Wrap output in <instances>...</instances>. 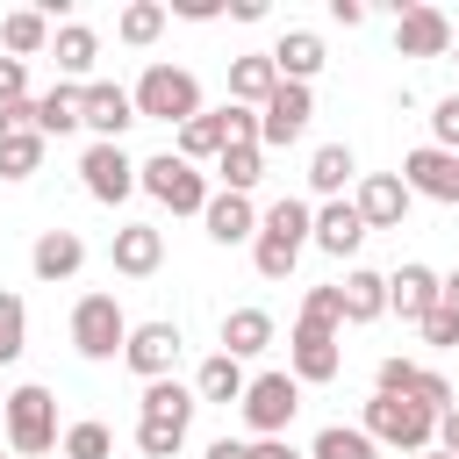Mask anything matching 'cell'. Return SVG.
Instances as JSON below:
<instances>
[{
	"instance_id": "6da1fadb",
	"label": "cell",
	"mask_w": 459,
	"mask_h": 459,
	"mask_svg": "<svg viewBox=\"0 0 459 459\" xmlns=\"http://www.w3.org/2000/svg\"><path fill=\"white\" fill-rule=\"evenodd\" d=\"M308 237H316L308 201H273V208L258 215V251H251V258H258V273H265V280H287Z\"/></svg>"
},
{
	"instance_id": "7a4b0ae2",
	"label": "cell",
	"mask_w": 459,
	"mask_h": 459,
	"mask_svg": "<svg viewBox=\"0 0 459 459\" xmlns=\"http://www.w3.org/2000/svg\"><path fill=\"white\" fill-rule=\"evenodd\" d=\"M373 445H394V452H430L437 445V416L409 394H373L366 402V423H359Z\"/></svg>"
},
{
	"instance_id": "3957f363",
	"label": "cell",
	"mask_w": 459,
	"mask_h": 459,
	"mask_svg": "<svg viewBox=\"0 0 459 459\" xmlns=\"http://www.w3.org/2000/svg\"><path fill=\"white\" fill-rule=\"evenodd\" d=\"M201 115V79L179 72V65H143L136 79V122H194Z\"/></svg>"
},
{
	"instance_id": "277c9868",
	"label": "cell",
	"mask_w": 459,
	"mask_h": 459,
	"mask_svg": "<svg viewBox=\"0 0 459 459\" xmlns=\"http://www.w3.org/2000/svg\"><path fill=\"white\" fill-rule=\"evenodd\" d=\"M136 186L151 194V201H165L172 215H201L208 208V179L179 158V151H158V158H143L136 165Z\"/></svg>"
},
{
	"instance_id": "5b68a950",
	"label": "cell",
	"mask_w": 459,
	"mask_h": 459,
	"mask_svg": "<svg viewBox=\"0 0 459 459\" xmlns=\"http://www.w3.org/2000/svg\"><path fill=\"white\" fill-rule=\"evenodd\" d=\"M7 445L22 459H36V452L57 445V394L50 387H14L7 394Z\"/></svg>"
},
{
	"instance_id": "8992f818",
	"label": "cell",
	"mask_w": 459,
	"mask_h": 459,
	"mask_svg": "<svg viewBox=\"0 0 459 459\" xmlns=\"http://www.w3.org/2000/svg\"><path fill=\"white\" fill-rule=\"evenodd\" d=\"M72 344H79V359H115V351L129 344L122 301H115V294H86V301L72 308Z\"/></svg>"
},
{
	"instance_id": "52a82bcc",
	"label": "cell",
	"mask_w": 459,
	"mask_h": 459,
	"mask_svg": "<svg viewBox=\"0 0 459 459\" xmlns=\"http://www.w3.org/2000/svg\"><path fill=\"white\" fill-rule=\"evenodd\" d=\"M237 409H244V423H251L258 437H280V430L294 423V409H301V380H294V373H258Z\"/></svg>"
},
{
	"instance_id": "ba28073f",
	"label": "cell",
	"mask_w": 459,
	"mask_h": 459,
	"mask_svg": "<svg viewBox=\"0 0 459 459\" xmlns=\"http://www.w3.org/2000/svg\"><path fill=\"white\" fill-rule=\"evenodd\" d=\"M308 115H316V100H308V86H294V79H280V86H273V100L258 108V151H280V143H294V136L308 129Z\"/></svg>"
},
{
	"instance_id": "9c48e42d",
	"label": "cell",
	"mask_w": 459,
	"mask_h": 459,
	"mask_svg": "<svg viewBox=\"0 0 459 459\" xmlns=\"http://www.w3.org/2000/svg\"><path fill=\"white\" fill-rule=\"evenodd\" d=\"M380 394H409V402H423L430 416H445L452 409V387H445V373H430V366H416V359H380Z\"/></svg>"
},
{
	"instance_id": "30bf717a",
	"label": "cell",
	"mask_w": 459,
	"mask_h": 459,
	"mask_svg": "<svg viewBox=\"0 0 459 459\" xmlns=\"http://www.w3.org/2000/svg\"><path fill=\"white\" fill-rule=\"evenodd\" d=\"M402 186L423 194V201H459V151H437V143L409 151L402 158Z\"/></svg>"
},
{
	"instance_id": "8fae6325",
	"label": "cell",
	"mask_w": 459,
	"mask_h": 459,
	"mask_svg": "<svg viewBox=\"0 0 459 459\" xmlns=\"http://www.w3.org/2000/svg\"><path fill=\"white\" fill-rule=\"evenodd\" d=\"M122 359L143 373V380H172V359H179V323H136L129 330V344H122Z\"/></svg>"
},
{
	"instance_id": "7c38bea8",
	"label": "cell",
	"mask_w": 459,
	"mask_h": 459,
	"mask_svg": "<svg viewBox=\"0 0 459 459\" xmlns=\"http://www.w3.org/2000/svg\"><path fill=\"white\" fill-rule=\"evenodd\" d=\"M79 179H86V194H93V201H108V208H115V201L136 186V165H129V151H122V143H93V151L79 158Z\"/></svg>"
},
{
	"instance_id": "4fadbf2b",
	"label": "cell",
	"mask_w": 459,
	"mask_h": 459,
	"mask_svg": "<svg viewBox=\"0 0 459 459\" xmlns=\"http://www.w3.org/2000/svg\"><path fill=\"white\" fill-rule=\"evenodd\" d=\"M351 208L366 215V230H402V215H409V186H402V172H366Z\"/></svg>"
},
{
	"instance_id": "5bb4252c",
	"label": "cell",
	"mask_w": 459,
	"mask_h": 459,
	"mask_svg": "<svg viewBox=\"0 0 459 459\" xmlns=\"http://www.w3.org/2000/svg\"><path fill=\"white\" fill-rule=\"evenodd\" d=\"M294 380H337L344 373V351H337V330H316V323H294Z\"/></svg>"
},
{
	"instance_id": "9a60e30c",
	"label": "cell",
	"mask_w": 459,
	"mask_h": 459,
	"mask_svg": "<svg viewBox=\"0 0 459 459\" xmlns=\"http://www.w3.org/2000/svg\"><path fill=\"white\" fill-rule=\"evenodd\" d=\"M394 50H402V57H445V50H452V22H445L437 7H409V14L394 22Z\"/></svg>"
},
{
	"instance_id": "2e32d148",
	"label": "cell",
	"mask_w": 459,
	"mask_h": 459,
	"mask_svg": "<svg viewBox=\"0 0 459 459\" xmlns=\"http://www.w3.org/2000/svg\"><path fill=\"white\" fill-rule=\"evenodd\" d=\"M136 122V93H122V86H108V79H93L86 86V129L100 136V143H122V129Z\"/></svg>"
},
{
	"instance_id": "e0dca14e",
	"label": "cell",
	"mask_w": 459,
	"mask_h": 459,
	"mask_svg": "<svg viewBox=\"0 0 459 459\" xmlns=\"http://www.w3.org/2000/svg\"><path fill=\"white\" fill-rule=\"evenodd\" d=\"M437 287H445V280H437L430 265H394V273H387V308H402V323H423V316L437 308Z\"/></svg>"
},
{
	"instance_id": "ac0fdd59",
	"label": "cell",
	"mask_w": 459,
	"mask_h": 459,
	"mask_svg": "<svg viewBox=\"0 0 459 459\" xmlns=\"http://www.w3.org/2000/svg\"><path fill=\"white\" fill-rule=\"evenodd\" d=\"M158 265H165V237H158L151 222H122V230H115V273L151 280Z\"/></svg>"
},
{
	"instance_id": "d6986e66",
	"label": "cell",
	"mask_w": 459,
	"mask_h": 459,
	"mask_svg": "<svg viewBox=\"0 0 459 459\" xmlns=\"http://www.w3.org/2000/svg\"><path fill=\"white\" fill-rule=\"evenodd\" d=\"M201 222H208V237L215 244H244V237H258V215H251V201L244 194H208V208H201Z\"/></svg>"
},
{
	"instance_id": "ffe728a7",
	"label": "cell",
	"mask_w": 459,
	"mask_h": 459,
	"mask_svg": "<svg viewBox=\"0 0 459 459\" xmlns=\"http://www.w3.org/2000/svg\"><path fill=\"white\" fill-rule=\"evenodd\" d=\"M273 72H280V79H294V86H308V79L323 72V36H308V29H287V36L273 43Z\"/></svg>"
},
{
	"instance_id": "44dd1931",
	"label": "cell",
	"mask_w": 459,
	"mask_h": 459,
	"mask_svg": "<svg viewBox=\"0 0 459 459\" xmlns=\"http://www.w3.org/2000/svg\"><path fill=\"white\" fill-rule=\"evenodd\" d=\"M273 86H280L273 50H251V57H237V65H230V100H237V108H265V100H273Z\"/></svg>"
},
{
	"instance_id": "7402d4cb",
	"label": "cell",
	"mask_w": 459,
	"mask_h": 459,
	"mask_svg": "<svg viewBox=\"0 0 459 459\" xmlns=\"http://www.w3.org/2000/svg\"><path fill=\"white\" fill-rule=\"evenodd\" d=\"M316 244H323L330 258H351V251L366 244V215H359L351 201H330V208L316 215Z\"/></svg>"
},
{
	"instance_id": "603a6c76",
	"label": "cell",
	"mask_w": 459,
	"mask_h": 459,
	"mask_svg": "<svg viewBox=\"0 0 459 459\" xmlns=\"http://www.w3.org/2000/svg\"><path fill=\"white\" fill-rule=\"evenodd\" d=\"M29 265H36V280H72V273L86 265V244H79L72 230H43L36 251H29Z\"/></svg>"
},
{
	"instance_id": "cb8c5ba5",
	"label": "cell",
	"mask_w": 459,
	"mask_h": 459,
	"mask_svg": "<svg viewBox=\"0 0 459 459\" xmlns=\"http://www.w3.org/2000/svg\"><path fill=\"white\" fill-rule=\"evenodd\" d=\"M86 122V86H50L43 100H36V136H65V129H79Z\"/></svg>"
},
{
	"instance_id": "d4e9b609",
	"label": "cell",
	"mask_w": 459,
	"mask_h": 459,
	"mask_svg": "<svg viewBox=\"0 0 459 459\" xmlns=\"http://www.w3.org/2000/svg\"><path fill=\"white\" fill-rule=\"evenodd\" d=\"M337 301H344V323H373V316H387V273H344Z\"/></svg>"
},
{
	"instance_id": "484cf974",
	"label": "cell",
	"mask_w": 459,
	"mask_h": 459,
	"mask_svg": "<svg viewBox=\"0 0 459 459\" xmlns=\"http://www.w3.org/2000/svg\"><path fill=\"white\" fill-rule=\"evenodd\" d=\"M273 344V316L265 308H230L222 316V351L230 359H251V351H265Z\"/></svg>"
},
{
	"instance_id": "4316f807",
	"label": "cell",
	"mask_w": 459,
	"mask_h": 459,
	"mask_svg": "<svg viewBox=\"0 0 459 459\" xmlns=\"http://www.w3.org/2000/svg\"><path fill=\"white\" fill-rule=\"evenodd\" d=\"M50 57H57V72H65V79H86V72H93V57H100V43H93V29L65 22V29L50 36Z\"/></svg>"
},
{
	"instance_id": "83f0119b",
	"label": "cell",
	"mask_w": 459,
	"mask_h": 459,
	"mask_svg": "<svg viewBox=\"0 0 459 459\" xmlns=\"http://www.w3.org/2000/svg\"><path fill=\"white\" fill-rule=\"evenodd\" d=\"M244 387H251V380H244V366H237L230 351H215V359L194 373V394H201V402H244Z\"/></svg>"
},
{
	"instance_id": "f1b7e54d",
	"label": "cell",
	"mask_w": 459,
	"mask_h": 459,
	"mask_svg": "<svg viewBox=\"0 0 459 459\" xmlns=\"http://www.w3.org/2000/svg\"><path fill=\"white\" fill-rule=\"evenodd\" d=\"M230 151V122H222V108L215 115H194L186 129H179V158L194 165V158H222Z\"/></svg>"
},
{
	"instance_id": "f546056e",
	"label": "cell",
	"mask_w": 459,
	"mask_h": 459,
	"mask_svg": "<svg viewBox=\"0 0 459 459\" xmlns=\"http://www.w3.org/2000/svg\"><path fill=\"white\" fill-rule=\"evenodd\" d=\"M0 43H7V50H14V57H36V50H43V43H50V22H43V14H36V7H14V14H7V22H0Z\"/></svg>"
},
{
	"instance_id": "4dcf8cb0",
	"label": "cell",
	"mask_w": 459,
	"mask_h": 459,
	"mask_svg": "<svg viewBox=\"0 0 459 459\" xmlns=\"http://www.w3.org/2000/svg\"><path fill=\"white\" fill-rule=\"evenodd\" d=\"M215 165H222V186H230V194H251V186L265 179V151H258V143H230Z\"/></svg>"
},
{
	"instance_id": "1f68e13d",
	"label": "cell",
	"mask_w": 459,
	"mask_h": 459,
	"mask_svg": "<svg viewBox=\"0 0 459 459\" xmlns=\"http://www.w3.org/2000/svg\"><path fill=\"white\" fill-rule=\"evenodd\" d=\"M351 172H359V158H351L344 143H323V151L308 158V186H316V194H337Z\"/></svg>"
},
{
	"instance_id": "d6a6232c",
	"label": "cell",
	"mask_w": 459,
	"mask_h": 459,
	"mask_svg": "<svg viewBox=\"0 0 459 459\" xmlns=\"http://www.w3.org/2000/svg\"><path fill=\"white\" fill-rule=\"evenodd\" d=\"M143 416H172V423H194V394L179 380H143Z\"/></svg>"
},
{
	"instance_id": "836d02e7",
	"label": "cell",
	"mask_w": 459,
	"mask_h": 459,
	"mask_svg": "<svg viewBox=\"0 0 459 459\" xmlns=\"http://www.w3.org/2000/svg\"><path fill=\"white\" fill-rule=\"evenodd\" d=\"M136 445H143V459H172V452L186 445V423H172V416H136Z\"/></svg>"
},
{
	"instance_id": "e575fe53",
	"label": "cell",
	"mask_w": 459,
	"mask_h": 459,
	"mask_svg": "<svg viewBox=\"0 0 459 459\" xmlns=\"http://www.w3.org/2000/svg\"><path fill=\"white\" fill-rule=\"evenodd\" d=\"M43 165V136L29 129V136H0V179H29Z\"/></svg>"
},
{
	"instance_id": "d590c367",
	"label": "cell",
	"mask_w": 459,
	"mask_h": 459,
	"mask_svg": "<svg viewBox=\"0 0 459 459\" xmlns=\"http://www.w3.org/2000/svg\"><path fill=\"white\" fill-rule=\"evenodd\" d=\"M22 344H29V308H22V294H0V366H14Z\"/></svg>"
},
{
	"instance_id": "8d00e7d4",
	"label": "cell",
	"mask_w": 459,
	"mask_h": 459,
	"mask_svg": "<svg viewBox=\"0 0 459 459\" xmlns=\"http://www.w3.org/2000/svg\"><path fill=\"white\" fill-rule=\"evenodd\" d=\"M308 459H373V437L366 430H344V423H330L323 437H316V452Z\"/></svg>"
},
{
	"instance_id": "74e56055",
	"label": "cell",
	"mask_w": 459,
	"mask_h": 459,
	"mask_svg": "<svg viewBox=\"0 0 459 459\" xmlns=\"http://www.w3.org/2000/svg\"><path fill=\"white\" fill-rule=\"evenodd\" d=\"M158 29H165V7H158V0L122 7V43H158Z\"/></svg>"
},
{
	"instance_id": "f35d334b",
	"label": "cell",
	"mask_w": 459,
	"mask_h": 459,
	"mask_svg": "<svg viewBox=\"0 0 459 459\" xmlns=\"http://www.w3.org/2000/svg\"><path fill=\"white\" fill-rule=\"evenodd\" d=\"M108 452H115L108 423H72L65 430V459H108Z\"/></svg>"
},
{
	"instance_id": "ab89813d",
	"label": "cell",
	"mask_w": 459,
	"mask_h": 459,
	"mask_svg": "<svg viewBox=\"0 0 459 459\" xmlns=\"http://www.w3.org/2000/svg\"><path fill=\"white\" fill-rule=\"evenodd\" d=\"M301 323H316V330H344V301H337V287H308Z\"/></svg>"
},
{
	"instance_id": "60d3db41",
	"label": "cell",
	"mask_w": 459,
	"mask_h": 459,
	"mask_svg": "<svg viewBox=\"0 0 459 459\" xmlns=\"http://www.w3.org/2000/svg\"><path fill=\"white\" fill-rule=\"evenodd\" d=\"M416 330H423V344H459V308H445V301H437Z\"/></svg>"
},
{
	"instance_id": "b9f144b4",
	"label": "cell",
	"mask_w": 459,
	"mask_h": 459,
	"mask_svg": "<svg viewBox=\"0 0 459 459\" xmlns=\"http://www.w3.org/2000/svg\"><path fill=\"white\" fill-rule=\"evenodd\" d=\"M430 129H437V151H459V93L430 108Z\"/></svg>"
},
{
	"instance_id": "7bdbcfd3",
	"label": "cell",
	"mask_w": 459,
	"mask_h": 459,
	"mask_svg": "<svg viewBox=\"0 0 459 459\" xmlns=\"http://www.w3.org/2000/svg\"><path fill=\"white\" fill-rule=\"evenodd\" d=\"M22 86H29V65H22V57H0V108H14V100H29Z\"/></svg>"
},
{
	"instance_id": "ee69618b",
	"label": "cell",
	"mask_w": 459,
	"mask_h": 459,
	"mask_svg": "<svg viewBox=\"0 0 459 459\" xmlns=\"http://www.w3.org/2000/svg\"><path fill=\"white\" fill-rule=\"evenodd\" d=\"M437 452H452V459H459V402L437 416Z\"/></svg>"
},
{
	"instance_id": "f6af8a7d",
	"label": "cell",
	"mask_w": 459,
	"mask_h": 459,
	"mask_svg": "<svg viewBox=\"0 0 459 459\" xmlns=\"http://www.w3.org/2000/svg\"><path fill=\"white\" fill-rule=\"evenodd\" d=\"M244 459H301L287 437H258V445H244Z\"/></svg>"
},
{
	"instance_id": "bcb514c9",
	"label": "cell",
	"mask_w": 459,
	"mask_h": 459,
	"mask_svg": "<svg viewBox=\"0 0 459 459\" xmlns=\"http://www.w3.org/2000/svg\"><path fill=\"white\" fill-rule=\"evenodd\" d=\"M330 14H337L344 29H359V22H366V7H359V0H330Z\"/></svg>"
},
{
	"instance_id": "7dc6e473",
	"label": "cell",
	"mask_w": 459,
	"mask_h": 459,
	"mask_svg": "<svg viewBox=\"0 0 459 459\" xmlns=\"http://www.w3.org/2000/svg\"><path fill=\"white\" fill-rule=\"evenodd\" d=\"M208 459H244V445H237V437H215V445H208Z\"/></svg>"
},
{
	"instance_id": "c3c4849f",
	"label": "cell",
	"mask_w": 459,
	"mask_h": 459,
	"mask_svg": "<svg viewBox=\"0 0 459 459\" xmlns=\"http://www.w3.org/2000/svg\"><path fill=\"white\" fill-rule=\"evenodd\" d=\"M437 301H445V308H459V273H452V280L437 287Z\"/></svg>"
},
{
	"instance_id": "681fc988",
	"label": "cell",
	"mask_w": 459,
	"mask_h": 459,
	"mask_svg": "<svg viewBox=\"0 0 459 459\" xmlns=\"http://www.w3.org/2000/svg\"><path fill=\"white\" fill-rule=\"evenodd\" d=\"M416 459H452V452H437V445H430V452H416Z\"/></svg>"
},
{
	"instance_id": "f907efd6",
	"label": "cell",
	"mask_w": 459,
	"mask_h": 459,
	"mask_svg": "<svg viewBox=\"0 0 459 459\" xmlns=\"http://www.w3.org/2000/svg\"><path fill=\"white\" fill-rule=\"evenodd\" d=\"M452 65H459V57H452Z\"/></svg>"
},
{
	"instance_id": "816d5d0a",
	"label": "cell",
	"mask_w": 459,
	"mask_h": 459,
	"mask_svg": "<svg viewBox=\"0 0 459 459\" xmlns=\"http://www.w3.org/2000/svg\"><path fill=\"white\" fill-rule=\"evenodd\" d=\"M0 409H7V402H0Z\"/></svg>"
}]
</instances>
